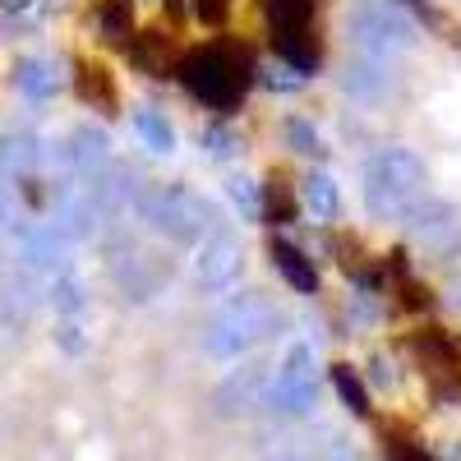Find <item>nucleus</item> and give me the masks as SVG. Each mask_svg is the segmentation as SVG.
Wrapping results in <instances>:
<instances>
[{"label":"nucleus","instance_id":"obj_1","mask_svg":"<svg viewBox=\"0 0 461 461\" xmlns=\"http://www.w3.org/2000/svg\"><path fill=\"white\" fill-rule=\"evenodd\" d=\"M176 74H180L185 88L194 93L199 102H208L217 111H230V106H240L245 93H249L254 56H249V47L217 37V42H208V47L185 51L180 65H176Z\"/></svg>","mask_w":461,"mask_h":461},{"label":"nucleus","instance_id":"obj_2","mask_svg":"<svg viewBox=\"0 0 461 461\" xmlns=\"http://www.w3.org/2000/svg\"><path fill=\"white\" fill-rule=\"evenodd\" d=\"M425 199V162L411 148L378 152L365 171V208L378 221H402Z\"/></svg>","mask_w":461,"mask_h":461},{"label":"nucleus","instance_id":"obj_3","mask_svg":"<svg viewBox=\"0 0 461 461\" xmlns=\"http://www.w3.org/2000/svg\"><path fill=\"white\" fill-rule=\"evenodd\" d=\"M267 10V28H273V47L282 60H291L295 69H314L323 60V42H319V0H263Z\"/></svg>","mask_w":461,"mask_h":461},{"label":"nucleus","instance_id":"obj_4","mask_svg":"<svg viewBox=\"0 0 461 461\" xmlns=\"http://www.w3.org/2000/svg\"><path fill=\"white\" fill-rule=\"evenodd\" d=\"M277 323H282V314L263 295H245L208 328L203 346H208V356H217V360H236V356L249 351V346H258L267 332H277Z\"/></svg>","mask_w":461,"mask_h":461},{"label":"nucleus","instance_id":"obj_5","mask_svg":"<svg viewBox=\"0 0 461 461\" xmlns=\"http://www.w3.org/2000/svg\"><path fill=\"white\" fill-rule=\"evenodd\" d=\"M319 402V378H314V351L304 341H295L277 365L273 378V411L282 415H310Z\"/></svg>","mask_w":461,"mask_h":461},{"label":"nucleus","instance_id":"obj_6","mask_svg":"<svg viewBox=\"0 0 461 461\" xmlns=\"http://www.w3.org/2000/svg\"><path fill=\"white\" fill-rule=\"evenodd\" d=\"M143 212L158 230H171L176 240H199L208 230V203L189 189H158V194H148Z\"/></svg>","mask_w":461,"mask_h":461},{"label":"nucleus","instance_id":"obj_7","mask_svg":"<svg viewBox=\"0 0 461 461\" xmlns=\"http://www.w3.org/2000/svg\"><path fill=\"white\" fill-rule=\"evenodd\" d=\"M130 60L143 69V74H152V79H171V74H176V65H180V47H176V37L171 32H158V28H152V32H139V37H130Z\"/></svg>","mask_w":461,"mask_h":461},{"label":"nucleus","instance_id":"obj_8","mask_svg":"<svg viewBox=\"0 0 461 461\" xmlns=\"http://www.w3.org/2000/svg\"><path fill=\"white\" fill-rule=\"evenodd\" d=\"M79 97L84 102H93V106H102V111H115V79H111V69L102 65V60H88V56H79Z\"/></svg>","mask_w":461,"mask_h":461},{"label":"nucleus","instance_id":"obj_9","mask_svg":"<svg viewBox=\"0 0 461 461\" xmlns=\"http://www.w3.org/2000/svg\"><path fill=\"white\" fill-rule=\"evenodd\" d=\"M273 263L286 273V282H291L295 291H319V273H314V263L304 258L291 240H273Z\"/></svg>","mask_w":461,"mask_h":461},{"label":"nucleus","instance_id":"obj_10","mask_svg":"<svg viewBox=\"0 0 461 461\" xmlns=\"http://www.w3.org/2000/svg\"><path fill=\"white\" fill-rule=\"evenodd\" d=\"M236 263H240V249L230 245V240H212L208 249H203V258H199V277L203 282H226L230 273H236Z\"/></svg>","mask_w":461,"mask_h":461},{"label":"nucleus","instance_id":"obj_11","mask_svg":"<svg viewBox=\"0 0 461 461\" xmlns=\"http://www.w3.org/2000/svg\"><path fill=\"white\" fill-rule=\"evenodd\" d=\"M263 212L267 221H291L295 217V194H291V180L282 171L267 176V189H263Z\"/></svg>","mask_w":461,"mask_h":461},{"label":"nucleus","instance_id":"obj_12","mask_svg":"<svg viewBox=\"0 0 461 461\" xmlns=\"http://www.w3.org/2000/svg\"><path fill=\"white\" fill-rule=\"evenodd\" d=\"M332 383H337L341 402L351 406L356 415H369V393H365V383L356 378V369H351V365H337V369H332Z\"/></svg>","mask_w":461,"mask_h":461},{"label":"nucleus","instance_id":"obj_13","mask_svg":"<svg viewBox=\"0 0 461 461\" xmlns=\"http://www.w3.org/2000/svg\"><path fill=\"white\" fill-rule=\"evenodd\" d=\"M97 19H102V32L111 37V42H125L130 23H134V10H130V0H106Z\"/></svg>","mask_w":461,"mask_h":461},{"label":"nucleus","instance_id":"obj_14","mask_svg":"<svg viewBox=\"0 0 461 461\" xmlns=\"http://www.w3.org/2000/svg\"><path fill=\"white\" fill-rule=\"evenodd\" d=\"M263 461H328V447L314 438H291V443H277Z\"/></svg>","mask_w":461,"mask_h":461},{"label":"nucleus","instance_id":"obj_15","mask_svg":"<svg viewBox=\"0 0 461 461\" xmlns=\"http://www.w3.org/2000/svg\"><path fill=\"white\" fill-rule=\"evenodd\" d=\"M194 19L203 28H221L230 19V0H194Z\"/></svg>","mask_w":461,"mask_h":461},{"label":"nucleus","instance_id":"obj_16","mask_svg":"<svg viewBox=\"0 0 461 461\" xmlns=\"http://www.w3.org/2000/svg\"><path fill=\"white\" fill-rule=\"evenodd\" d=\"M310 203L323 212V217H332L337 212V194H332V180H314L310 185Z\"/></svg>","mask_w":461,"mask_h":461},{"label":"nucleus","instance_id":"obj_17","mask_svg":"<svg viewBox=\"0 0 461 461\" xmlns=\"http://www.w3.org/2000/svg\"><path fill=\"white\" fill-rule=\"evenodd\" d=\"M291 139L300 143V152H314L319 148V139L310 134V125H300V121H291Z\"/></svg>","mask_w":461,"mask_h":461},{"label":"nucleus","instance_id":"obj_18","mask_svg":"<svg viewBox=\"0 0 461 461\" xmlns=\"http://www.w3.org/2000/svg\"><path fill=\"white\" fill-rule=\"evenodd\" d=\"M393 461H434V456H425L420 447H397V452H393Z\"/></svg>","mask_w":461,"mask_h":461},{"label":"nucleus","instance_id":"obj_19","mask_svg":"<svg viewBox=\"0 0 461 461\" xmlns=\"http://www.w3.org/2000/svg\"><path fill=\"white\" fill-rule=\"evenodd\" d=\"M341 461H346V456H341Z\"/></svg>","mask_w":461,"mask_h":461}]
</instances>
